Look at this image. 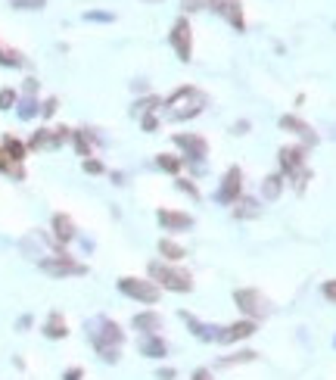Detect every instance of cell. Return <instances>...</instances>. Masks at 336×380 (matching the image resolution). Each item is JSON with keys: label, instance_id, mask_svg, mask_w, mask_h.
Wrapping results in <instances>:
<instances>
[{"label": "cell", "instance_id": "836d02e7", "mask_svg": "<svg viewBox=\"0 0 336 380\" xmlns=\"http://www.w3.org/2000/svg\"><path fill=\"white\" fill-rule=\"evenodd\" d=\"M178 187L187 193V197H193V200H200V190H196V184L193 181H187V178H178Z\"/></svg>", "mask_w": 336, "mask_h": 380}, {"label": "cell", "instance_id": "f546056e", "mask_svg": "<svg viewBox=\"0 0 336 380\" xmlns=\"http://www.w3.org/2000/svg\"><path fill=\"white\" fill-rule=\"evenodd\" d=\"M72 143H75V150H78V156H84V159L91 156V137H88V128L72 131Z\"/></svg>", "mask_w": 336, "mask_h": 380}, {"label": "cell", "instance_id": "7bdbcfd3", "mask_svg": "<svg viewBox=\"0 0 336 380\" xmlns=\"http://www.w3.org/2000/svg\"><path fill=\"white\" fill-rule=\"evenodd\" d=\"M84 377V371H81V368H69L66 374H62V380H81Z\"/></svg>", "mask_w": 336, "mask_h": 380}, {"label": "cell", "instance_id": "3957f363", "mask_svg": "<svg viewBox=\"0 0 336 380\" xmlns=\"http://www.w3.org/2000/svg\"><path fill=\"white\" fill-rule=\"evenodd\" d=\"M149 281L171 293H190L193 290V274L187 268H178L171 262H149Z\"/></svg>", "mask_w": 336, "mask_h": 380}, {"label": "cell", "instance_id": "4fadbf2b", "mask_svg": "<svg viewBox=\"0 0 336 380\" xmlns=\"http://www.w3.org/2000/svg\"><path fill=\"white\" fill-rule=\"evenodd\" d=\"M277 159H280V175L293 178L305 169V147H280Z\"/></svg>", "mask_w": 336, "mask_h": 380}, {"label": "cell", "instance_id": "5b68a950", "mask_svg": "<svg viewBox=\"0 0 336 380\" xmlns=\"http://www.w3.org/2000/svg\"><path fill=\"white\" fill-rule=\"evenodd\" d=\"M119 293H125L128 299H137V302H159L162 287L156 281H143V278H119Z\"/></svg>", "mask_w": 336, "mask_h": 380}, {"label": "cell", "instance_id": "2e32d148", "mask_svg": "<svg viewBox=\"0 0 336 380\" xmlns=\"http://www.w3.org/2000/svg\"><path fill=\"white\" fill-rule=\"evenodd\" d=\"M280 128H283V131H289V134L302 137V147H305V150L315 147V143H317V134L311 131V125H305L302 119H296V116H280Z\"/></svg>", "mask_w": 336, "mask_h": 380}, {"label": "cell", "instance_id": "1f68e13d", "mask_svg": "<svg viewBox=\"0 0 336 380\" xmlns=\"http://www.w3.org/2000/svg\"><path fill=\"white\" fill-rule=\"evenodd\" d=\"M16 103H19V94H16L13 88H3V91H0V109H3V112H7V109H13Z\"/></svg>", "mask_w": 336, "mask_h": 380}, {"label": "cell", "instance_id": "bcb514c9", "mask_svg": "<svg viewBox=\"0 0 336 380\" xmlns=\"http://www.w3.org/2000/svg\"><path fill=\"white\" fill-rule=\"evenodd\" d=\"M246 131H249V122H246V119H243V122H237V125H234V134H246Z\"/></svg>", "mask_w": 336, "mask_h": 380}, {"label": "cell", "instance_id": "6da1fadb", "mask_svg": "<svg viewBox=\"0 0 336 380\" xmlns=\"http://www.w3.org/2000/svg\"><path fill=\"white\" fill-rule=\"evenodd\" d=\"M202 109H206V94L200 88H190V84L178 88L175 94L162 103V112H165L168 122H187V119L200 116Z\"/></svg>", "mask_w": 336, "mask_h": 380}, {"label": "cell", "instance_id": "f35d334b", "mask_svg": "<svg viewBox=\"0 0 336 380\" xmlns=\"http://www.w3.org/2000/svg\"><path fill=\"white\" fill-rule=\"evenodd\" d=\"M84 171H88V175H100V171H103V163H100V159H84Z\"/></svg>", "mask_w": 336, "mask_h": 380}, {"label": "cell", "instance_id": "b9f144b4", "mask_svg": "<svg viewBox=\"0 0 336 380\" xmlns=\"http://www.w3.org/2000/svg\"><path fill=\"white\" fill-rule=\"evenodd\" d=\"M175 368H159V371H156V377H159V380H175Z\"/></svg>", "mask_w": 336, "mask_h": 380}, {"label": "cell", "instance_id": "52a82bcc", "mask_svg": "<svg viewBox=\"0 0 336 380\" xmlns=\"http://www.w3.org/2000/svg\"><path fill=\"white\" fill-rule=\"evenodd\" d=\"M168 44H171V50L178 54L181 62L193 60V28H190V22L184 19V16L175 19V25H171V32H168Z\"/></svg>", "mask_w": 336, "mask_h": 380}, {"label": "cell", "instance_id": "74e56055", "mask_svg": "<svg viewBox=\"0 0 336 380\" xmlns=\"http://www.w3.org/2000/svg\"><path fill=\"white\" fill-rule=\"evenodd\" d=\"M84 19H88V22H112V13H97V10H88Z\"/></svg>", "mask_w": 336, "mask_h": 380}, {"label": "cell", "instance_id": "30bf717a", "mask_svg": "<svg viewBox=\"0 0 336 380\" xmlns=\"http://www.w3.org/2000/svg\"><path fill=\"white\" fill-rule=\"evenodd\" d=\"M66 141H72V131L69 128H40V131H34L28 147L32 150H60Z\"/></svg>", "mask_w": 336, "mask_h": 380}, {"label": "cell", "instance_id": "ac0fdd59", "mask_svg": "<svg viewBox=\"0 0 336 380\" xmlns=\"http://www.w3.org/2000/svg\"><path fill=\"white\" fill-rule=\"evenodd\" d=\"M141 355H143V359H165V355H168V343L159 337V333L141 337Z\"/></svg>", "mask_w": 336, "mask_h": 380}, {"label": "cell", "instance_id": "d6986e66", "mask_svg": "<svg viewBox=\"0 0 336 380\" xmlns=\"http://www.w3.org/2000/svg\"><path fill=\"white\" fill-rule=\"evenodd\" d=\"M134 331H141L143 337H149V333H159L162 331V315L159 312H141V315H134Z\"/></svg>", "mask_w": 336, "mask_h": 380}, {"label": "cell", "instance_id": "d6a6232c", "mask_svg": "<svg viewBox=\"0 0 336 380\" xmlns=\"http://www.w3.org/2000/svg\"><path fill=\"white\" fill-rule=\"evenodd\" d=\"M56 109H60V100H56V97H47V100L40 103V116L50 119V116H56Z\"/></svg>", "mask_w": 336, "mask_h": 380}, {"label": "cell", "instance_id": "ffe728a7", "mask_svg": "<svg viewBox=\"0 0 336 380\" xmlns=\"http://www.w3.org/2000/svg\"><path fill=\"white\" fill-rule=\"evenodd\" d=\"M44 337H47V340L69 337V324H66V318H62V312H50L47 315V321H44Z\"/></svg>", "mask_w": 336, "mask_h": 380}, {"label": "cell", "instance_id": "8fae6325", "mask_svg": "<svg viewBox=\"0 0 336 380\" xmlns=\"http://www.w3.org/2000/svg\"><path fill=\"white\" fill-rule=\"evenodd\" d=\"M208 7L215 10L230 28L237 32H246V19H243V3L240 0H208Z\"/></svg>", "mask_w": 336, "mask_h": 380}, {"label": "cell", "instance_id": "f1b7e54d", "mask_svg": "<svg viewBox=\"0 0 336 380\" xmlns=\"http://www.w3.org/2000/svg\"><path fill=\"white\" fill-rule=\"evenodd\" d=\"M16 106H19V119H34L40 112V103L34 100V97H19V103H16Z\"/></svg>", "mask_w": 336, "mask_h": 380}, {"label": "cell", "instance_id": "e0dca14e", "mask_svg": "<svg viewBox=\"0 0 336 380\" xmlns=\"http://www.w3.org/2000/svg\"><path fill=\"white\" fill-rule=\"evenodd\" d=\"M252 333H256V321L240 318V321H234V324L221 327V343H240V340L252 337Z\"/></svg>", "mask_w": 336, "mask_h": 380}, {"label": "cell", "instance_id": "cb8c5ba5", "mask_svg": "<svg viewBox=\"0 0 336 380\" xmlns=\"http://www.w3.org/2000/svg\"><path fill=\"white\" fill-rule=\"evenodd\" d=\"M0 171H7L10 178H16V181H22V178H25V169H22V163H13V159L7 156L3 143H0Z\"/></svg>", "mask_w": 336, "mask_h": 380}, {"label": "cell", "instance_id": "7c38bea8", "mask_svg": "<svg viewBox=\"0 0 336 380\" xmlns=\"http://www.w3.org/2000/svg\"><path fill=\"white\" fill-rule=\"evenodd\" d=\"M175 147L184 150V159L187 163H202L208 156V143L200 134H175Z\"/></svg>", "mask_w": 336, "mask_h": 380}, {"label": "cell", "instance_id": "d4e9b609", "mask_svg": "<svg viewBox=\"0 0 336 380\" xmlns=\"http://www.w3.org/2000/svg\"><path fill=\"white\" fill-rule=\"evenodd\" d=\"M259 212H262V206H259L252 197H240V200H237V206H234L237 218H256Z\"/></svg>", "mask_w": 336, "mask_h": 380}, {"label": "cell", "instance_id": "7dc6e473", "mask_svg": "<svg viewBox=\"0 0 336 380\" xmlns=\"http://www.w3.org/2000/svg\"><path fill=\"white\" fill-rule=\"evenodd\" d=\"M28 324H32V318H28V315H22V318H19V324H16V327H22V331H25Z\"/></svg>", "mask_w": 336, "mask_h": 380}, {"label": "cell", "instance_id": "ab89813d", "mask_svg": "<svg viewBox=\"0 0 336 380\" xmlns=\"http://www.w3.org/2000/svg\"><path fill=\"white\" fill-rule=\"evenodd\" d=\"M208 0H184V13H196V10H202Z\"/></svg>", "mask_w": 336, "mask_h": 380}, {"label": "cell", "instance_id": "8d00e7d4", "mask_svg": "<svg viewBox=\"0 0 336 380\" xmlns=\"http://www.w3.org/2000/svg\"><path fill=\"white\" fill-rule=\"evenodd\" d=\"M141 125H143V131H156V128H159V119H156L153 112H143V116H141Z\"/></svg>", "mask_w": 336, "mask_h": 380}, {"label": "cell", "instance_id": "d590c367", "mask_svg": "<svg viewBox=\"0 0 336 380\" xmlns=\"http://www.w3.org/2000/svg\"><path fill=\"white\" fill-rule=\"evenodd\" d=\"M309 178H311V171H309V169H302L299 175H293V184H296V190H299V193H302V190L309 187Z\"/></svg>", "mask_w": 336, "mask_h": 380}, {"label": "cell", "instance_id": "f6af8a7d", "mask_svg": "<svg viewBox=\"0 0 336 380\" xmlns=\"http://www.w3.org/2000/svg\"><path fill=\"white\" fill-rule=\"evenodd\" d=\"M38 91V78H25V97H34Z\"/></svg>", "mask_w": 336, "mask_h": 380}, {"label": "cell", "instance_id": "83f0119b", "mask_svg": "<svg viewBox=\"0 0 336 380\" xmlns=\"http://www.w3.org/2000/svg\"><path fill=\"white\" fill-rule=\"evenodd\" d=\"M156 165H159L162 171L178 175V171H181V165H184V159L181 156H171V153H159V156H156Z\"/></svg>", "mask_w": 336, "mask_h": 380}, {"label": "cell", "instance_id": "5bb4252c", "mask_svg": "<svg viewBox=\"0 0 336 380\" xmlns=\"http://www.w3.org/2000/svg\"><path fill=\"white\" fill-rule=\"evenodd\" d=\"M181 318L187 321L190 333H193L196 340H202V343H221V327H215V324H206V321L193 318V315H190V312H181Z\"/></svg>", "mask_w": 336, "mask_h": 380}, {"label": "cell", "instance_id": "4316f807", "mask_svg": "<svg viewBox=\"0 0 336 380\" xmlns=\"http://www.w3.org/2000/svg\"><path fill=\"white\" fill-rule=\"evenodd\" d=\"M3 150H7V156L13 159V163H22V159H25V143L19 141V137H13V134H7L3 137Z\"/></svg>", "mask_w": 336, "mask_h": 380}, {"label": "cell", "instance_id": "44dd1931", "mask_svg": "<svg viewBox=\"0 0 336 380\" xmlns=\"http://www.w3.org/2000/svg\"><path fill=\"white\" fill-rule=\"evenodd\" d=\"M53 237L60 240V244L75 240V222L69 215H62V212H56V215H53Z\"/></svg>", "mask_w": 336, "mask_h": 380}, {"label": "cell", "instance_id": "603a6c76", "mask_svg": "<svg viewBox=\"0 0 336 380\" xmlns=\"http://www.w3.org/2000/svg\"><path fill=\"white\" fill-rule=\"evenodd\" d=\"M280 193H283V175H280V171H274V175H268V178L262 181V197L274 203Z\"/></svg>", "mask_w": 336, "mask_h": 380}, {"label": "cell", "instance_id": "277c9868", "mask_svg": "<svg viewBox=\"0 0 336 380\" xmlns=\"http://www.w3.org/2000/svg\"><path fill=\"white\" fill-rule=\"evenodd\" d=\"M234 302H237V309H240L246 318H252V321L268 318V315H271V302L265 299V293L252 290V287H243V290H237L234 293Z\"/></svg>", "mask_w": 336, "mask_h": 380}, {"label": "cell", "instance_id": "ba28073f", "mask_svg": "<svg viewBox=\"0 0 336 380\" xmlns=\"http://www.w3.org/2000/svg\"><path fill=\"white\" fill-rule=\"evenodd\" d=\"M240 197H243V171L237 169V165H230V169L224 171L221 184H218L215 200H218L221 206H234Z\"/></svg>", "mask_w": 336, "mask_h": 380}, {"label": "cell", "instance_id": "8992f818", "mask_svg": "<svg viewBox=\"0 0 336 380\" xmlns=\"http://www.w3.org/2000/svg\"><path fill=\"white\" fill-rule=\"evenodd\" d=\"M19 250L25 252L28 259H34V262H44V259H56V256H66V252L60 250V246H53L47 237L40 231H28L25 237L19 240Z\"/></svg>", "mask_w": 336, "mask_h": 380}, {"label": "cell", "instance_id": "9a60e30c", "mask_svg": "<svg viewBox=\"0 0 336 380\" xmlns=\"http://www.w3.org/2000/svg\"><path fill=\"white\" fill-rule=\"evenodd\" d=\"M156 218H159V224L165 231H190V228H193V215L178 212V209H159Z\"/></svg>", "mask_w": 336, "mask_h": 380}, {"label": "cell", "instance_id": "484cf974", "mask_svg": "<svg viewBox=\"0 0 336 380\" xmlns=\"http://www.w3.org/2000/svg\"><path fill=\"white\" fill-rule=\"evenodd\" d=\"M259 353H252V349H243V353H234V355H224V359H218V368H234V365H249V361H256Z\"/></svg>", "mask_w": 336, "mask_h": 380}, {"label": "cell", "instance_id": "7402d4cb", "mask_svg": "<svg viewBox=\"0 0 336 380\" xmlns=\"http://www.w3.org/2000/svg\"><path fill=\"white\" fill-rule=\"evenodd\" d=\"M159 256L165 259V262H181V259L187 256V250H184L181 244H175V240L162 237V240H159Z\"/></svg>", "mask_w": 336, "mask_h": 380}, {"label": "cell", "instance_id": "7a4b0ae2", "mask_svg": "<svg viewBox=\"0 0 336 380\" xmlns=\"http://www.w3.org/2000/svg\"><path fill=\"white\" fill-rule=\"evenodd\" d=\"M91 343H94V349L100 353L103 361H109V365H115L121 355V343H125V333H121V327L115 324L112 318H94L91 321Z\"/></svg>", "mask_w": 336, "mask_h": 380}, {"label": "cell", "instance_id": "c3c4849f", "mask_svg": "<svg viewBox=\"0 0 336 380\" xmlns=\"http://www.w3.org/2000/svg\"><path fill=\"white\" fill-rule=\"evenodd\" d=\"M147 3H162V0H147Z\"/></svg>", "mask_w": 336, "mask_h": 380}, {"label": "cell", "instance_id": "e575fe53", "mask_svg": "<svg viewBox=\"0 0 336 380\" xmlns=\"http://www.w3.org/2000/svg\"><path fill=\"white\" fill-rule=\"evenodd\" d=\"M16 10H40L44 7V0H10Z\"/></svg>", "mask_w": 336, "mask_h": 380}, {"label": "cell", "instance_id": "4dcf8cb0", "mask_svg": "<svg viewBox=\"0 0 336 380\" xmlns=\"http://www.w3.org/2000/svg\"><path fill=\"white\" fill-rule=\"evenodd\" d=\"M22 54L19 50H10V47H3V44H0V66H10V69H16V66H22Z\"/></svg>", "mask_w": 336, "mask_h": 380}, {"label": "cell", "instance_id": "9c48e42d", "mask_svg": "<svg viewBox=\"0 0 336 380\" xmlns=\"http://www.w3.org/2000/svg\"><path fill=\"white\" fill-rule=\"evenodd\" d=\"M38 268L44 274H50V278H69V274H84V272H88L84 265L75 262V259H69V256L44 259V262H38Z\"/></svg>", "mask_w": 336, "mask_h": 380}, {"label": "cell", "instance_id": "ee69618b", "mask_svg": "<svg viewBox=\"0 0 336 380\" xmlns=\"http://www.w3.org/2000/svg\"><path fill=\"white\" fill-rule=\"evenodd\" d=\"M190 380H212V371H208V368H196Z\"/></svg>", "mask_w": 336, "mask_h": 380}, {"label": "cell", "instance_id": "60d3db41", "mask_svg": "<svg viewBox=\"0 0 336 380\" xmlns=\"http://www.w3.org/2000/svg\"><path fill=\"white\" fill-rule=\"evenodd\" d=\"M321 293L330 299V302H336V278H333V281H327V284L321 287Z\"/></svg>", "mask_w": 336, "mask_h": 380}]
</instances>
